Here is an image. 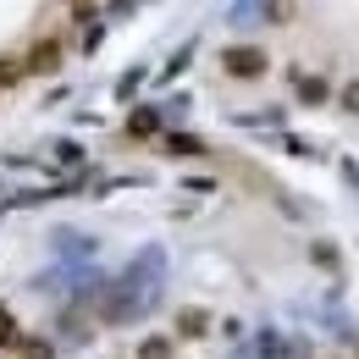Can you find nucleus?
Masks as SVG:
<instances>
[{"label": "nucleus", "instance_id": "obj_1", "mask_svg": "<svg viewBox=\"0 0 359 359\" xmlns=\"http://www.w3.org/2000/svg\"><path fill=\"white\" fill-rule=\"evenodd\" d=\"M222 61H226V72H232V78H260V72H266V55H260L255 45H232Z\"/></svg>", "mask_w": 359, "mask_h": 359}, {"label": "nucleus", "instance_id": "obj_2", "mask_svg": "<svg viewBox=\"0 0 359 359\" xmlns=\"http://www.w3.org/2000/svg\"><path fill=\"white\" fill-rule=\"evenodd\" d=\"M55 61H61V45L45 39V45H34L28 55H22V72H55Z\"/></svg>", "mask_w": 359, "mask_h": 359}, {"label": "nucleus", "instance_id": "obj_3", "mask_svg": "<svg viewBox=\"0 0 359 359\" xmlns=\"http://www.w3.org/2000/svg\"><path fill=\"white\" fill-rule=\"evenodd\" d=\"M22 78V55H0V89Z\"/></svg>", "mask_w": 359, "mask_h": 359}, {"label": "nucleus", "instance_id": "obj_4", "mask_svg": "<svg viewBox=\"0 0 359 359\" xmlns=\"http://www.w3.org/2000/svg\"><path fill=\"white\" fill-rule=\"evenodd\" d=\"M128 128H133V133H155V111H138Z\"/></svg>", "mask_w": 359, "mask_h": 359}, {"label": "nucleus", "instance_id": "obj_5", "mask_svg": "<svg viewBox=\"0 0 359 359\" xmlns=\"http://www.w3.org/2000/svg\"><path fill=\"white\" fill-rule=\"evenodd\" d=\"M343 100H348V111H359V83H348V89H343Z\"/></svg>", "mask_w": 359, "mask_h": 359}]
</instances>
